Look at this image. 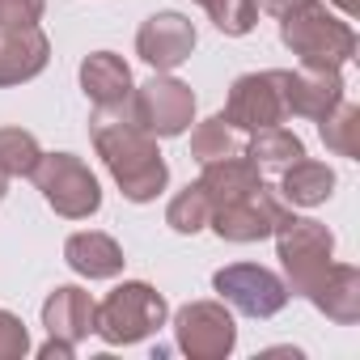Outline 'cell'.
Segmentation results:
<instances>
[{
	"label": "cell",
	"mask_w": 360,
	"mask_h": 360,
	"mask_svg": "<svg viewBox=\"0 0 360 360\" xmlns=\"http://www.w3.org/2000/svg\"><path fill=\"white\" fill-rule=\"evenodd\" d=\"M43 326H47V335H56V339L81 343V339L94 330V301H89V292L77 288V284H60V288L43 301Z\"/></svg>",
	"instance_id": "17"
},
{
	"label": "cell",
	"mask_w": 360,
	"mask_h": 360,
	"mask_svg": "<svg viewBox=\"0 0 360 360\" xmlns=\"http://www.w3.org/2000/svg\"><path fill=\"white\" fill-rule=\"evenodd\" d=\"M30 352V330L18 314L0 309V360H22Z\"/></svg>",
	"instance_id": "26"
},
{
	"label": "cell",
	"mask_w": 360,
	"mask_h": 360,
	"mask_svg": "<svg viewBox=\"0 0 360 360\" xmlns=\"http://www.w3.org/2000/svg\"><path fill=\"white\" fill-rule=\"evenodd\" d=\"M127 110L148 136L174 140V136H183L195 123V94H191V85H183L169 72H153L144 85L131 89V106Z\"/></svg>",
	"instance_id": "6"
},
{
	"label": "cell",
	"mask_w": 360,
	"mask_h": 360,
	"mask_svg": "<svg viewBox=\"0 0 360 360\" xmlns=\"http://www.w3.org/2000/svg\"><path fill=\"white\" fill-rule=\"evenodd\" d=\"M208 221H212V200H208L204 183L183 187V191L169 200V208H165V225H169L174 233H183V238L208 229Z\"/></svg>",
	"instance_id": "21"
},
{
	"label": "cell",
	"mask_w": 360,
	"mask_h": 360,
	"mask_svg": "<svg viewBox=\"0 0 360 360\" xmlns=\"http://www.w3.org/2000/svg\"><path fill=\"white\" fill-rule=\"evenodd\" d=\"M200 34H195V22L183 18V13H153L140 22L136 30V56L153 68V72H174V68H183L195 51Z\"/></svg>",
	"instance_id": "10"
},
{
	"label": "cell",
	"mask_w": 360,
	"mask_h": 360,
	"mask_svg": "<svg viewBox=\"0 0 360 360\" xmlns=\"http://www.w3.org/2000/svg\"><path fill=\"white\" fill-rule=\"evenodd\" d=\"M330 5H339V13H343V18H356V9H360V0H330Z\"/></svg>",
	"instance_id": "30"
},
{
	"label": "cell",
	"mask_w": 360,
	"mask_h": 360,
	"mask_svg": "<svg viewBox=\"0 0 360 360\" xmlns=\"http://www.w3.org/2000/svg\"><path fill=\"white\" fill-rule=\"evenodd\" d=\"M39 356H43V360H72V356H77V343H68V339H56V335H47V343L39 347Z\"/></svg>",
	"instance_id": "28"
},
{
	"label": "cell",
	"mask_w": 360,
	"mask_h": 360,
	"mask_svg": "<svg viewBox=\"0 0 360 360\" xmlns=\"http://www.w3.org/2000/svg\"><path fill=\"white\" fill-rule=\"evenodd\" d=\"M43 13H47V0H0V26L5 30L39 26Z\"/></svg>",
	"instance_id": "27"
},
{
	"label": "cell",
	"mask_w": 360,
	"mask_h": 360,
	"mask_svg": "<svg viewBox=\"0 0 360 360\" xmlns=\"http://www.w3.org/2000/svg\"><path fill=\"white\" fill-rule=\"evenodd\" d=\"M195 5H204L212 26L221 34H229V39H242V34H250L259 26V5L255 0H195Z\"/></svg>",
	"instance_id": "25"
},
{
	"label": "cell",
	"mask_w": 360,
	"mask_h": 360,
	"mask_svg": "<svg viewBox=\"0 0 360 360\" xmlns=\"http://www.w3.org/2000/svg\"><path fill=\"white\" fill-rule=\"evenodd\" d=\"M174 343L191 360H225L238 347V322L225 301H191L174 314Z\"/></svg>",
	"instance_id": "7"
},
{
	"label": "cell",
	"mask_w": 360,
	"mask_h": 360,
	"mask_svg": "<svg viewBox=\"0 0 360 360\" xmlns=\"http://www.w3.org/2000/svg\"><path fill=\"white\" fill-rule=\"evenodd\" d=\"M280 43L301 60V68H343L356 56L352 22L335 18L322 0H305L280 18Z\"/></svg>",
	"instance_id": "2"
},
{
	"label": "cell",
	"mask_w": 360,
	"mask_h": 360,
	"mask_svg": "<svg viewBox=\"0 0 360 360\" xmlns=\"http://www.w3.org/2000/svg\"><path fill=\"white\" fill-rule=\"evenodd\" d=\"M276 77V89L284 98V110L288 115H301V119H322L326 110H335L343 102V77L339 68H271Z\"/></svg>",
	"instance_id": "12"
},
{
	"label": "cell",
	"mask_w": 360,
	"mask_h": 360,
	"mask_svg": "<svg viewBox=\"0 0 360 360\" xmlns=\"http://www.w3.org/2000/svg\"><path fill=\"white\" fill-rule=\"evenodd\" d=\"M64 263L81 276V280H115L123 271V246L102 233V229H81L64 242Z\"/></svg>",
	"instance_id": "15"
},
{
	"label": "cell",
	"mask_w": 360,
	"mask_h": 360,
	"mask_svg": "<svg viewBox=\"0 0 360 360\" xmlns=\"http://www.w3.org/2000/svg\"><path fill=\"white\" fill-rule=\"evenodd\" d=\"M335 195V169L326 161H292L288 169H280V200L292 208H318Z\"/></svg>",
	"instance_id": "18"
},
{
	"label": "cell",
	"mask_w": 360,
	"mask_h": 360,
	"mask_svg": "<svg viewBox=\"0 0 360 360\" xmlns=\"http://www.w3.org/2000/svg\"><path fill=\"white\" fill-rule=\"evenodd\" d=\"M30 178L43 191L47 208H56V217L64 221H89L102 208V187L77 153H43Z\"/></svg>",
	"instance_id": "5"
},
{
	"label": "cell",
	"mask_w": 360,
	"mask_h": 360,
	"mask_svg": "<svg viewBox=\"0 0 360 360\" xmlns=\"http://www.w3.org/2000/svg\"><path fill=\"white\" fill-rule=\"evenodd\" d=\"M318 131H322V144L330 148V153H339V157H356L360 153V106H352L347 98L335 106V110H326L322 119H318Z\"/></svg>",
	"instance_id": "22"
},
{
	"label": "cell",
	"mask_w": 360,
	"mask_h": 360,
	"mask_svg": "<svg viewBox=\"0 0 360 360\" xmlns=\"http://www.w3.org/2000/svg\"><path fill=\"white\" fill-rule=\"evenodd\" d=\"M242 153H246V161H250L255 169L280 174V169H288L292 161H301V157H305V144H301V136H297V131H288L284 123H276V127L250 131V144H246Z\"/></svg>",
	"instance_id": "20"
},
{
	"label": "cell",
	"mask_w": 360,
	"mask_h": 360,
	"mask_svg": "<svg viewBox=\"0 0 360 360\" xmlns=\"http://www.w3.org/2000/svg\"><path fill=\"white\" fill-rule=\"evenodd\" d=\"M284 217H288V204L276 200L271 187L259 183L255 191H246V195H238L229 204H217L208 225L225 242H263V238H271L284 225Z\"/></svg>",
	"instance_id": "9"
},
{
	"label": "cell",
	"mask_w": 360,
	"mask_h": 360,
	"mask_svg": "<svg viewBox=\"0 0 360 360\" xmlns=\"http://www.w3.org/2000/svg\"><path fill=\"white\" fill-rule=\"evenodd\" d=\"M51 60V43L39 26H22V30H5L0 26V89L34 81Z\"/></svg>",
	"instance_id": "14"
},
{
	"label": "cell",
	"mask_w": 360,
	"mask_h": 360,
	"mask_svg": "<svg viewBox=\"0 0 360 360\" xmlns=\"http://www.w3.org/2000/svg\"><path fill=\"white\" fill-rule=\"evenodd\" d=\"M221 119L238 131H263V127H276L288 119L284 110V98L276 89V77L271 72H246L229 85V98H225V110Z\"/></svg>",
	"instance_id": "11"
},
{
	"label": "cell",
	"mask_w": 360,
	"mask_h": 360,
	"mask_svg": "<svg viewBox=\"0 0 360 360\" xmlns=\"http://www.w3.org/2000/svg\"><path fill=\"white\" fill-rule=\"evenodd\" d=\"M165 318H169V305L153 284L123 280L115 292H106L94 305V335L110 347H127V343H144L148 335H157Z\"/></svg>",
	"instance_id": "3"
},
{
	"label": "cell",
	"mask_w": 360,
	"mask_h": 360,
	"mask_svg": "<svg viewBox=\"0 0 360 360\" xmlns=\"http://www.w3.org/2000/svg\"><path fill=\"white\" fill-rule=\"evenodd\" d=\"M5 191H9V174L0 169V204H5Z\"/></svg>",
	"instance_id": "31"
},
{
	"label": "cell",
	"mask_w": 360,
	"mask_h": 360,
	"mask_svg": "<svg viewBox=\"0 0 360 360\" xmlns=\"http://www.w3.org/2000/svg\"><path fill=\"white\" fill-rule=\"evenodd\" d=\"M89 131H94V148L106 161L110 178L119 183L123 200L148 204V200H157L165 191L169 165H165V157L157 148V136H148L131 119V110H119V115H98L94 110Z\"/></svg>",
	"instance_id": "1"
},
{
	"label": "cell",
	"mask_w": 360,
	"mask_h": 360,
	"mask_svg": "<svg viewBox=\"0 0 360 360\" xmlns=\"http://www.w3.org/2000/svg\"><path fill=\"white\" fill-rule=\"evenodd\" d=\"M81 89H85V98L94 102L98 115H119V110L131 106L136 81H131V68H127L123 56L94 51V56L81 60Z\"/></svg>",
	"instance_id": "13"
},
{
	"label": "cell",
	"mask_w": 360,
	"mask_h": 360,
	"mask_svg": "<svg viewBox=\"0 0 360 360\" xmlns=\"http://www.w3.org/2000/svg\"><path fill=\"white\" fill-rule=\"evenodd\" d=\"M255 5H259L263 13H271V18H284L288 9H297V5H305V0H255Z\"/></svg>",
	"instance_id": "29"
},
{
	"label": "cell",
	"mask_w": 360,
	"mask_h": 360,
	"mask_svg": "<svg viewBox=\"0 0 360 360\" xmlns=\"http://www.w3.org/2000/svg\"><path fill=\"white\" fill-rule=\"evenodd\" d=\"M238 153H242L238 127H229L221 115H212V119L195 123V131H191V157H195L200 165L221 161V157H238Z\"/></svg>",
	"instance_id": "23"
},
{
	"label": "cell",
	"mask_w": 360,
	"mask_h": 360,
	"mask_svg": "<svg viewBox=\"0 0 360 360\" xmlns=\"http://www.w3.org/2000/svg\"><path fill=\"white\" fill-rule=\"evenodd\" d=\"M200 183H204V191H208V200H212V208H217V204H229V200L255 191V187L263 183V169H255V165L246 161V153H238V157L208 161L204 174H200Z\"/></svg>",
	"instance_id": "19"
},
{
	"label": "cell",
	"mask_w": 360,
	"mask_h": 360,
	"mask_svg": "<svg viewBox=\"0 0 360 360\" xmlns=\"http://www.w3.org/2000/svg\"><path fill=\"white\" fill-rule=\"evenodd\" d=\"M276 238V250H280V263H284V284L288 292L297 297H309L314 284L326 276V267L335 263V233L314 221V217H284V225L271 233Z\"/></svg>",
	"instance_id": "4"
},
{
	"label": "cell",
	"mask_w": 360,
	"mask_h": 360,
	"mask_svg": "<svg viewBox=\"0 0 360 360\" xmlns=\"http://www.w3.org/2000/svg\"><path fill=\"white\" fill-rule=\"evenodd\" d=\"M39 157H43V148H39V140L30 131L0 127V169H5L9 178H30Z\"/></svg>",
	"instance_id": "24"
},
{
	"label": "cell",
	"mask_w": 360,
	"mask_h": 360,
	"mask_svg": "<svg viewBox=\"0 0 360 360\" xmlns=\"http://www.w3.org/2000/svg\"><path fill=\"white\" fill-rule=\"evenodd\" d=\"M318 314H326L339 326L360 322V271L352 263H330L326 276L314 284V292L305 297Z\"/></svg>",
	"instance_id": "16"
},
{
	"label": "cell",
	"mask_w": 360,
	"mask_h": 360,
	"mask_svg": "<svg viewBox=\"0 0 360 360\" xmlns=\"http://www.w3.org/2000/svg\"><path fill=\"white\" fill-rule=\"evenodd\" d=\"M212 288L221 292V301L246 318H276L288 305V284L259 263H229L212 276Z\"/></svg>",
	"instance_id": "8"
}]
</instances>
